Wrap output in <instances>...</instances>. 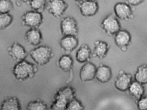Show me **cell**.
I'll list each match as a JSON object with an SVG mask.
<instances>
[{"label":"cell","mask_w":147,"mask_h":110,"mask_svg":"<svg viewBox=\"0 0 147 110\" xmlns=\"http://www.w3.org/2000/svg\"><path fill=\"white\" fill-rule=\"evenodd\" d=\"M113 10L115 15L119 20L127 21L134 18L133 9L127 3H116L114 6Z\"/></svg>","instance_id":"cell-8"},{"label":"cell","mask_w":147,"mask_h":110,"mask_svg":"<svg viewBox=\"0 0 147 110\" xmlns=\"http://www.w3.org/2000/svg\"><path fill=\"white\" fill-rule=\"evenodd\" d=\"M69 7L68 3L63 0H50L47 1L46 9L53 17H61Z\"/></svg>","instance_id":"cell-7"},{"label":"cell","mask_w":147,"mask_h":110,"mask_svg":"<svg viewBox=\"0 0 147 110\" xmlns=\"http://www.w3.org/2000/svg\"><path fill=\"white\" fill-rule=\"evenodd\" d=\"M27 110H48V108L43 102L35 100L29 102L26 106Z\"/></svg>","instance_id":"cell-24"},{"label":"cell","mask_w":147,"mask_h":110,"mask_svg":"<svg viewBox=\"0 0 147 110\" xmlns=\"http://www.w3.org/2000/svg\"><path fill=\"white\" fill-rule=\"evenodd\" d=\"M131 75L121 70L114 80V85L115 88L121 91L127 90L132 81Z\"/></svg>","instance_id":"cell-11"},{"label":"cell","mask_w":147,"mask_h":110,"mask_svg":"<svg viewBox=\"0 0 147 110\" xmlns=\"http://www.w3.org/2000/svg\"><path fill=\"white\" fill-rule=\"evenodd\" d=\"M29 54L36 64L43 66L50 62L54 56V53L51 46L47 45H42L31 50Z\"/></svg>","instance_id":"cell-2"},{"label":"cell","mask_w":147,"mask_h":110,"mask_svg":"<svg viewBox=\"0 0 147 110\" xmlns=\"http://www.w3.org/2000/svg\"><path fill=\"white\" fill-rule=\"evenodd\" d=\"M135 81L144 85L147 82V66L142 64L138 67L134 75Z\"/></svg>","instance_id":"cell-20"},{"label":"cell","mask_w":147,"mask_h":110,"mask_svg":"<svg viewBox=\"0 0 147 110\" xmlns=\"http://www.w3.org/2000/svg\"><path fill=\"white\" fill-rule=\"evenodd\" d=\"M0 110H22L21 102L16 96L6 97L0 103Z\"/></svg>","instance_id":"cell-16"},{"label":"cell","mask_w":147,"mask_h":110,"mask_svg":"<svg viewBox=\"0 0 147 110\" xmlns=\"http://www.w3.org/2000/svg\"><path fill=\"white\" fill-rule=\"evenodd\" d=\"M100 27L108 36H114L121 29V25L119 20L112 14H107L102 20Z\"/></svg>","instance_id":"cell-5"},{"label":"cell","mask_w":147,"mask_h":110,"mask_svg":"<svg viewBox=\"0 0 147 110\" xmlns=\"http://www.w3.org/2000/svg\"><path fill=\"white\" fill-rule=\"evenodd\" d=\"M13 20V16L10 13L0 14V30H4L8 27Z\"/></svg>","instance_id":"cell-23"},{"label":"cell","mask_w":147,"mask_h":110,"mask_svg":"<svg viewBox=\"0 0 147 110\" xmlns=\"http://www.w3.org/2000/svg\"><path fill=\"white\" fill-rule=\"evenodd\" d=\"M84 107L82 103L77 100H72L68 103L67 110H84Z\"/></svg>","instance_id":"cell-26"},{"label":"cell","mask_w":147,"mask_h":110,"mask_svg":"<svg viewBox=\"0 0 147 110\" xmlns=\"http://www.w3.org/2000/svg\"><path fill=\"white\" fill-rule=\"evenodd\" d=\"M144 0H128L127 3L131 6H138L144 2Z\"/></svg>","instance_id":"cell-28"},{"label":"cell","mask_w":147,"mask_h":110,"mask_svg":"<svg viewBox=\"0 0 147 110\" xmlns=\"http://www.w3.org/2000/svg\"><path fill=\"white\" fill-rule=\"evenodd\" d=\"M32 10L42 13L46 9L47 1L45 0H29L24 1Z\"/></svg>","instance_id":"cell-22"},{"label":"cell","mask_w":147,"mask_h":110,"mask_svg":"<svg viewBox=\"0 0 147 110\" xmlns=\"http://www.w3.org/2000/svg\"><path fill=\"white\" fill-rule=\"evenodd\" d=\"M97 67L93 63L88 61L85 63L81 68L80 77L83 81H90L95 77Z\"/></svg>","instance_id":"cell-15"},{"label":"cell","mask_w":147,"mask_h":110,"mask_svg":"<svg viewBox=\"0 0 147 110\" xmlns=\"http://www.w3.org/2000/svg\"><path fill=\"white\" fill-rule=\"evenodd\" d=\"M94 48L92 56L100 60L105 58L110 48V44L106 41L101 40H96L94 41Z\"/></svg>","instance_id":"cell-14"},{"label":"cell","mask_w":147,"mask_h":110,"mask_svg":"<svg viewBox=\"0 0 147 110\" xmlns=\"http://www.w3.org/2000/svg\"><path fill=\"white\" fill-rule=\"evenodd\" d=\"M143 85L135 81H132L127 90L136 102L143 96L145 90Z\"/></svg>","instance_id":"cell-19"},{"label":"cell","mask_w":147,"mask_h":110,"mask_svg":"<svg viewBox=\"0 0 147 110\" xmlns=\"http://www.w3.org/2000/svg\"><path fill=\"white\" fill-rule=\"evenodd\" d=\"M57 64L61 69L64 71H68L73 67L74 61L72 57L69 54H66L60 57Z\"/></svg>","instance_id":"cell-21"},{"label":"cell","mask_w":147,"mask_h":110,"mask_svg":"<svg viewBox=\"0 0 147 110\" xmlns=\"http://www.w3.org/2000/svg\"><path fill=\"white\" fill-rule=\"evenodd\" d=\"M136 103L139 110H147V98L146 96H143Z\"/></svg>","instance_id":"cell-27"},{"label":"cell","mask_w":147,"mask_h":110,"mask_svg":"<svg viewBox=\"0 0 147 110\" xmlns=\"http://www.w3.org/2000/svg\"><path fill=\"white\" fill-rule=\"evenodd\" d=\"M114 36V41L116 46L122 52H126L132 41L130 32L127 30L121 29Z\"/></svg>","instance_id":"cell-9"},{"label":"cell","mask_w":147,"mask_h":110,"mask_svg":"<svg viewBox=\"0 0 147 110\" xmlns=\"http://www.w3.org/2000/svg\"><path fill=\"white\" fill-rule=\"evenodd\" d=\"M24 39L29 45L37 46L43 42V38L42 33L39 28H31L25 32Z\"/></svg>","instance_id":"cell-13"},{"label":"cell","mask_w":147,"mask_h":110,"mask_svg":"<svg viewBox=\"0 0 147 110\" xmlns=\"http://www.w3.org/2000/svg\"><path fill=\"white\" fill-rule=\"evenodd\" d=\"M66 110H67V109H66Z\"/></svg>","instance_id":"cell-29"},{"label":"cell","mask_w":147,"mask_h":110,"mask_svg":"<svg viewBox=\"0 0 147 110\" xmlns=\"http://www.w3.org/2000/svg\"><path fill=\"white\" fill-rule=\"evenodd\" d=\"M38 70L36 65L26 60L17 62L11 70V72L16 79L22 81L32 78Z\"/></svg>","instance_id":"cell-1"},{"label":"cell","mask_w":147,"mask_h":110,"mask_svg":"<svg viewBox=\"0 0 147 110\" xmlns=\"http://www.w3.org/2000/svg\"><path fill=\"white\" fill-rule=\"evenodd\" d=\"M79 40L77 36H62L59 40V44L61 49L66 54L71 52L78 47Z\"/></svg>","instance_id":"cell-12"},{"label":"cell","mask_w":147,"mask_h":110,"mask_svg":"<svg viewBox=\"0 0 147 110\" xmlns=\"http://www.w3.org/2000/svg\"><path fill=\"white\" fill-rule=\"evenodd\" d=\"M61 33L62 36H77L79 32L78 22L76 19L71 16H67L62 18L59 24Z\"/></svg>","instance_id":"cell-3"},{"label":"cell","mask_w":147,"mask_h":110,"mask_svg":"<svg viewBox=\"0 0 147 110\" xmlns=\"http://www.w3.org/2000/svg\"><path fill=\"white\" fill-rule=\"evenodd\" d=\"M75 3L81 15L85 17L95 16L99 10L98 2L96 0H76Z\"/></svg>","instance_id":"cell-6"},{"label":"cell","mask_w":147,"mask_h":110,"mask_svg":"<svg viewBox=\"0 0 147 110\" xmlns=\"http://www.w3.org/2000/svg\"><path fill=\"white\" fill-rule=\"evenodd\" d=\"M21 20L22 25L29 29L39 28L44 21L42 13L32 10L25 12Z\"/></svg>","instance_id":"cell-4"},{"label":"cell","mask_w":147,"mask_h":110,"mask_svg":"<svg viewBox=\"0 0 147 110\" xmlns=\"http://www.w3.org/2000/svg\"><path fill=\"white\" fill-rule=\"evenodd\" d=\"M112 76V70L109 66L101 64L97 67L95 77L100 82L107 83L110 81Z\"/></svg>","instance_id":"cell-18"},{"label":"cell","mask_w":147,"mask_h":110,"mask_svg":"<svg viewBox=\"0 0 147 110\" xmlns=\"http://www.w3.org/2000/svg\"><path fill=\"white\" fill-rule=\"evenodd\" d=\"M9 56L17 62L24 60L28 55L25 48L17 41L13 42L7 49Z\"/></svg>","instance_id":"cell-10"},{"label":"cell","mask_w":147,"mask_h":110,"mask_svg":"<svg viewBox=\"0 0 147 110\" xmlns=\"http://www.w3.org/2000/svg\"><path fill=\"white\" fill-rule=\"evenodd\" d=\"M13 2L9 0H0V14L10 13L14 9Z\"/></svg>","instance_id":"cell-25"},{"label":"cell","mask_w":147,"mask_h":110,"mask_svg":"<svg viewBox=\"0 0 147 110\" xmlns=\"http://www.w3.org/2000/svg\"><path fill=\"white\" fill-rule=\"evenodd\" d=\"M92 56V51L89 46L86 43L82 44L76 52V59L80 63H85L89 61Z\"/></svg>","instance_id":"cell-17"}]
</instances>
